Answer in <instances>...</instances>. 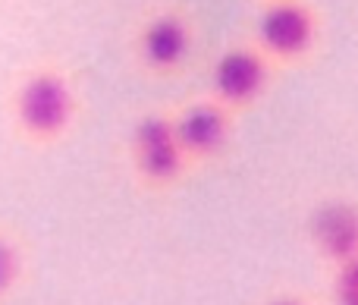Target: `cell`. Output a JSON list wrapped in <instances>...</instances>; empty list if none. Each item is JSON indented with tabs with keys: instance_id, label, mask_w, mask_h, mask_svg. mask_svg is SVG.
Instances as JSON below:
<instances>
[{
	"instance_id": "cell-8",
	"label": "cell",
	"mask_w": 358,
	"mask_h": 305,
	"mask_svg": "<svg viewBox=\"0 0 358 305\" xmlns=\"http://www.w3.org/2000/svg\"><path fill=\"white\" fill-rule=\"evenodd\" d=\"M19 274H22V262H19V249L10 239L0 236V296L10 293L16 287Z\"/></svg>"
},
{
	"instance_id": "cell-3",
	"label": "cell",
	"mask_w": 358,
	"mask_h": 305,
	"mask_svg": "<svg viewBox=\"0 0 358 305\" xmlns=\"http://www.w3.org/2000/svg\"><path fill=\"white\" fill-rule=\"evenodd\" d=\"M132 155H136V167L145 180L173 183L185 161L173 120L161 117V113H148L138 120L136 132H132Z\"/></svg>"
},
{
	"instance_id": "cell-7",
	"label": "cell",
	"mask_w": 358,
	"mask_h": 305,
	"mask_svg": "<svg viewBox=\"0 0 358 305\" xmlns=\"http://www.w3.org/2000/svg\"><path fill=\"white\" fill-rule=\"evenodd\" d=\"M311 233H315L321 252L334 262H346V258L358 255V211L346 201H327L324 208H317Z\"/></svg>"
},
{
	"instance_id": "cell-2",
	"label": "cell",
	"mask_w": 358,
	"mask_h": 305,
	"mask_svg": "<svg viewBox=\"0 0 358 305\" xmlns=\"http://www.w3.org/2000/svg\"><path fill=\"white\" fill-rule=\"evenodd\" d=\"M315 13L296 0H273L258 19V41L277 60H299L315 44Z\"/></svg>"
},
{
	"instance_id": "cell-9",
	"label": "cell",
	"mask_w": 358,
	"mask_h": 305,
	"mask_svg": "<svg viewBox=\"0 0 358 305\" xmlns=\"http://www.w3.org/2000/svg\"><path fill=\"white\" fill-rule=\"evenodd\" d=\"M336 305H358V255L340 262V274H336Z\"/></svg>"
},
{
	"instance_id": "cell-6",
	"label": "cell",
	"mask_w": 358,
	"mask_h": 305,
	"mask_svg": "<svg viewBox=\"0 0 358 305\" xmlns=\"http://www.w3.org/2000/svg\"><path fill=\"white\" fill-rule=\"evenodd\" d=\"M176 139L185 155L208 157L227 142V113L220 104H195L173 120Z\"/></svg>"
},
{
	"instance_id": "cell-5",
	"label": "cell",
	"mask_w": 358,
	"mask_h": 305,
	"mask_svg": "<svg viewBox=\"0 0 358 305\" xmlns=\"http://www.w3.org/2000/svg\"><path fill=\"white\" fill-rule=\"evenodd\" d=\"M267 85V60L252 48H233L214 66V94L227 104H252Z\"/></svg>"
},
{
	"instance_id": "cell-4",
	"label": "cell",
	"mask_w": 358,
	"mask_h": 305,
	"mask_svg": "<svg viewBox=\"0 0 358 305\" xmlns=\"http://www.w3.org/2000/svg\"><path fill=\"white\" fill-rule=\"evenodd\" d=\"M192 50L189 19L173 10L155 13L138 31V60L151 73H173L185 63Z\"/></svg>"
},
{
	"instance_id": "cell-1",
	"label": "cell",
	"mask_w": 358,
	"mask_h": 305,
	"mask_svg": "<svg viewBox=\"0 0 358 305\" xmlns=\"http://www.w3.org/2000/svg\"><path fill=\"white\" fill-rule=\"evenodd\" d=\"M16 123L25 136L50 142L63 136L76 117V92L69 79L54 66H41L25 73L13 98Z\"/></svg>"
},
{
	"instance_id": "cell-10",
	"label": "cell",
	"mask_w": 358,
	"mask_h": 305,
	"mask_svg": "<svg viewBox=\"0 0 358 305\" xmlns=\"http://www.w3.org/2000/svg\"><path fill=\"white\" fill-rule=\"evenodd\" d=\"M271 305H302L299 299H277V302H271Z\"/></svg>"
}]
</instances>
